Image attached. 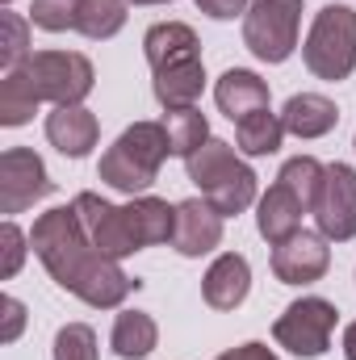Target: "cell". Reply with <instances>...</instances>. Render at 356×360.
I'll use <instances>...</instances> for the list:
<instances>
[{"label":"cell","instance_id":"1","mask_svg":"<svg viewBox=\"0 0 356 360\" xmlns=\"http://www.w3.org/2000/svg\"><path fill=\"white\" fill-rule=\"evenodd\" d=\"M30 248L34 256L46 264V272L68 289L76 293L84 306H96V310H113L130 297L134 281L122 272L117 260L101 256L89 243L80 218H76V205H55L46 210L34 231H30Z\"/></svg>","mask_w":356,"mask_h":360},{"label":"cell","instance_id":"2","mask_svg":"<svg viewBox=\"0 0 356 360\" xmlns=\"http://www.w3.org/2000/svg\"><path fill=\"white\" fill-rule=\"evenodd\" d=\"M168 155H172V143H168L164 122H134L113 139V147L101 155L96 172L109 188L134 197V193H147L155 184Z\"/></svg>","mask_w":356,"mask_h":360},{"label":"cell","instance_id":"3","mask_svg":"<svg viewBox=\"0 0 356 360\" xmlns=\"http://www.w3.org/2000/svg\"><path fill=\"white\" fill-rule=\"evenodd\" d=\"M302 59L319 80H348L356 68V8L348 4H323L306 42H302Z\"/></svg>","mask_w":356,"mask_h":360},{"label":"cell","instance_id":"4","mask_svg":"<svg viewBox=\"0 0 356 360\" xmlns=\"http://www.w3.org/2000/svg\"><path fill=\"white\" fill-rule=\"evenodd\" d=\"M302 0H252L243 13V46L260 63H285L298 51Z\"/></svg>","mask_w":356,"mask_h":360},{"label":"cell","instance_id":"5","mask_svg":"<svg viewBox=\"0 0 356 360\" xmlns=\"http://www.w3.org/2000/svg\"><path fill=\"white\" fill-rule=\"evenodd\" d=\"M21 68L30 72L38 96L51 105H84L96 84V72L80 51H34Z\"/></svg>","mask_w":356,"mask_h":360},{"label":"cell","instance_id":"6","mask_svg":"<svg viewBox=\"0 0 356 360\" xmlns=\"http://www.w3.org/2000/svg\"><path fill=\"white\" fill-rule=\"evenodd\" d=\"M336 306L327 297H298L293 306H285V314L272 323V340L302 360H314L331 348V331H336Z\"/></svg>","mask_w":356,"mask_h":360},{"label":"cell","instance_id":"7","mask_svg":"<svg viewBox=\"0 0 356 360\" xmlns=\"http://www.w3.org/2000/svg\"><path fill=\"white\" fill-rule=\"evenodd\" d=\"M72 205H76V218H80L89 243L101 256L126 260V256L143 252V243H139V235H134V226H130L126 205H113V201H105V197H96V193H80Z\"/></svg>","mask_w":356,"mask_h":360},{"label":"cell","instance_id":"8","mask_svg":"<svg viewBox=\"0 0 356 360\" xmlns=\"http://www.w3.org/2000/svg\"><path fill=\"white\" fill-rule=\"evenodd\" d=\"M319 235L331 243H348L356 235V168L352 164H327L323 188L310 205Z\"/></svg>","mask_w":356,"mask_h":360},{"label":"cell","instance_id":"9","mask_svg":"<svg viewBox=\"0 0 356 360\" xmlns=\"http://www.w3.org/2000/svg\"><path fill=\"white\" fill-rule=\"evenodd\" d=\"M46 193H51V176L42 155H34L30 147H8L0 155V214H21Z\"/></svg>","mask_w":356,"mask_h":360},{"label":"cell","instance_id":"10","mask_svg":"<svg viewBox=\"0 0 356 360\" xmlns=\"http://www.w3.org/2000/svg\"><path fill=\"white\" fill-rule=\"evenodd\" d=\"M327 269H331V252H327L323 235L298 231L272 248V276L281 285H314Z\"/></svg>","mask_w":356,"mask_h":360},{"label":"cell","instance_id":"11","mask_svg":"<svg viewBox=\"0 0 356 360\" xmlns=\"http://www.w3.org/2000/svg\"><path fill=\"white\" fill-rule=\"evenodd\" d=\"M222 214L205 201V197H189L177 205V235H172V248L180 256L197 260V256H210L218 243H222Z\"/></svg>","mask_w":356,"mask_h":360},{"label":"cell","instance_id":"12","mask_svg":"<svg viewBox=\"0 0 356 360\" xmlns=\"http://www.w3.org/2000/svg\"><path fill=\"white\" fill-rule=\"evenodd\" d=\"M143 55L155 76V72L184 68V63H201V42H197L193 25H184V21H155L143 38Z\"/></svg>","mask_w":356,"mask_h":360},{"label":"cell","instance_id":"13","mask_svg":"<svg viewBox=\"0 0 356 360\" xmlns=\"http://www.w3.org/2000/svg\"><path fill=\"white\" fill-rule=\"evenodd\" d=\"M46 139L59 155L84 160L101 139V126L84 105H55V113H46Z\"/></svg>","mask_w":356,"mask_h":360},{"label":"cell","instance_id":"14","mask_svg":"<svg viewBox=\"0 0 356 360\" xmlns=\"http://www.w3.org/2000/svg\"><path fill=\"white\" fill-rule=\"evenodd\" d=\"M248 289H252V264H248L239 252H222V256L205 269V276H201V297H205V306H214V310H235V306H243Z\"/></svg>","mask_w":356,"mask_h":360},{"label":"cell","instance_id":"15","mask_svg":"<svg viewBox=\"0 0 356 360\" xmlns=\"http://www.w3.org/2000/svg\"><path fill=\"white\" fill-rule=\"evenodd\" d=\"M281 122H285V134H293V139H323V134L336 130L340 109L323 92H298V96L285 101Z\"/></svg>","mask_w":356,"mask_h":360},{"label":"cell","instance_id":"16","mask_svg":"<svg viewBox=\"0 0 356 360\" xmlns=\"http://www.w3.org/2000/svg\"><path fill=\"white\" fill-rule=\"evenodd\" d=\"M214 101H218V109H222L231 122H243V117L268 109V84L256 72H248V68H231V72H222V80L214 84Z\"/></svg>","mask_w":356,"mask_h":360},{"label":"cell","instance_id":"17","mask_svg":"<svg viewBox=\"0 0 356 360\" xmlns=\"http://www.w3.org/2000/svg\"><path fill=\"white\" fill-rule=\"evenodd\" d=\"M302 214H306V205H302L281 180L268 184V193L256 201V226H260V235H265L272 248L302 231Z\"/></svg>","mask_w":356,"mask_h":360},{"label":"cell","instance_id":"18","mask_svg":"<svg viewBox=\"0 0 356 360\" xmlns=\"http://www.w3.org/2000/svg\"><path fill=\"white\" fill-rule=\"evenodd\" d=\"M126 214H130V226H134V235H139L143 248L172 243V235H177V205H168L164 197L143 193V197H134L126 205Z\"/></svg>","mask_w":356,"mask_h":360},{"label":"cell","instance_id":"19","mask_svg":"<svg viewBox=\"0 0 356 360\" xmlns=\"http://www.w3.org/2000/svg\"><path fill=\"white\" fill-rule=\"evenodd\" d=\"M256 193H260V176H256V172L239 160L227 176H218L210 188H205V193H201V197H205V201H210L222 218H235V214H243V210L256 201Z\"/></svg>","mask_w":356,"mask_h":360},{"label":"cell","instance_id":"20","mask_svg":"<svg viewBox=\"0 0 356 360\" xmlns=\"http://www.w3.org/2000/svg\"><path fill=\"white\" fill-rule=\"evenodd\" d=\"M109 344H113V352H117L122 360H143V356L155 352V344H160V327H155V319L143 314V310H122L117 323H113Z\"/></svg>","mask_w":356,"mask_h":360},{"label":"cell","instance_id":"21","mask_svg":"<svg viewBox=\"0 0 356 360\" xmlns=\"http://www.w3.org/2000/svg\"><path fill=\"white\" fill-rule=\"evenodd\" d=\"M38 105H42V96H38L25 68L4 72V84H0V126H25Z\"/></svg>","mask_w":356,"mask_h":360},{"label":"cell","instance_id":"22","mask_svg":"<svg viewBox=\"0 0 356 360\" xmlns=\"http://www.w3.org/2000/svg\"><path fill=\"white\" fill-rule=\"evenodd\" d=\"M281 139H285V122L272 109H260V113L235 122V143L243 155H272V151H281Z\"/></svg>","mask_w":356,"mask_h":360},{"label":"cell","instance_id":"23","mask_svg":"<svg viewBox=\"0 0 356 360\" xmlns=\"http://www.w3.org/2000/svg\"><path fill=\"white\" fill-rule=\"evenodd\" d=\"M235 151H239V147H231V143H222V139H205V143H201V147H197V151L184 160V168H189V180H193V184L205 193L214 180L227 176V172L239 164V155H235Z\"/></svg>","mask_w":356,"mask_h":360},{"label":"cell","instance_id":"24","mask_svg":"<svg viewBox=\"0 0 356 360\" xmlns=\"http://www.w3.org/2000/svg\"><path fill=\"white\" fill-rule=\"evenodd\" d=\"M164 130H168V143H172V155L189 160L205 139H210V122L205 113L193 105V109H168L164 113Z\"/></svg>","mask_w":356,"mask_h":360},{"label":"cell","instance_id":"25","mask_svg":"<svg viewBox=\"0 0 356 360\" xmlns=\"http://www.w3.org/2000/svg\"><path fill=\"white\" fill-rule=\"evenodd\" d=\"M122 25H126V0H80L76 30H80L84 38L105 42V38H113Z\"/></svg>","mask_w":356,"mask_h":360},{"label":"cell","instance_id":"26","mask_svg":"<svg viewBox=\"0 0 356 360\" xmlns=\"http://www.w3.org/2000/svg\"><path fill=\"white\" fill-rule=\"evenodd\" d=\"M323 172H327V164H319L314 155H293V160H285V168H281L276 180L310 210L314 197H319V188H323Z\"/></svg>","mask_w":356,"mask_h":360},{"label":"cell","instance_id":"27","mask_svg":"<svg viewBox=\"0 0 356 360\" xmlns=\"http://www.w3.org/2000/svg\"><path fill=\"white\" fill-rule=\"evenodd\" d=\"M30 25L34 21H25L21 13H0V30H4V38H0V68L4 72H13V68H21L34 51H30Z\"/></svg>","mask_w":356,"mask_h":360},{"label":"cell","instance_id":"28","mask_svg":"<svg viewBox=\"0 0 356 360\" xmlns=\"http://www.w3.org/2000/svg\"><path fill=\"white\" fill-rule=\"evenodd\" d=\"M55 360H96V331L89 323H68L55 335Z\"/></svg>","mask_w":356,"mask_h":360},{"label":"cell","instance_id":"29","mask_svg":"<svg viewBox=\"0 0 356 360\" xmlns=\"http://www.w3.org/2000/svg\"><path fill=\"white\" fill-rule=\"evenodd\" d=\"M76 13H80V0H34L30 21L46 34H63V30H76Z\"/></svg>","mask_w":356,"mask_h":360},{"label":"cell","instance_id":"30","mask_svg":"<svg viewBox=\"0 0 356 360\" xmlns=\"http://www.w3.org/2000/svg\"><path fill=\"white\" fill-rule=\"evenodd\" d=\"M25 243H30V235L17 226V222H4L0 226V252H4V260H0V276L4 281H13L21 264H25Z\"/></svg>","mask_w":356,"mask_h":360},{"label":"cell","instance_id":"31","mask_svg":"<svg viewBox=\"0 0 356 360\" xmlns=\"http://www.w3.org/2000/svg\"><path fill=\"white\" fill-rule=\"evenodd\" d=\"M205 17H214V21H235V17H243L248 13V4L252 0H193Z\"/></svg>","mask_w":356,"mask_h":360},{"label":"cell","instance_id":"32","mask_svg":"<svg viewBox=\"0 0 356 360\" xmlns=\"http://www.w3.org/2000/svg\"><path fill=\"white\" fill-rule=\"evenodd\" d=\"M21 327H25V306H21L17 297H4V331H0V340L13 344V340L21 335Z\"/></svg>","mask_w":356,"mask_h":360},{"label":"cell","instance_id":"33","mask_svg":"<svg viewBox=\"0 0 356 360\" xmlns=\"http://www.w3.org/2000/svg\"><path fill=\"white\" fill-rule=\"evenodd\" d=\"M218 360H276V352L268 348V344H239V348H231V352H222Z\"/></svg>","mask_w":356,"mask_h":360},{"label":"cell","instance_id":"34","mask_svg":"<svg viewBox=\"0 0 356 360\" xmlns=\"http://www.w3.org/2000/svg\"><path fill=\"white\" fill-rule=\"evenodd\" d=\"M344 356L356 360V323H348V331H344Z\"/></svg>","mask_w":356,"mask_h":360},{"label":"cell","instance_id":"35","mask_svg":"<svg viewBox=\"0 0 356 360\" xmlns=\"http://www.w3.org/2000/svg\"><path fill=\"white\" fill-rule=\"evenodd\" d=\"M126 4H168V0H126Z\"/></svg>","mask_w":356,"mask_h":360},{"label":"cell","instance_id":"36","mask_svg":"<svg viewBox=\"0 0 356 360\" xmlns=\"http://www.w3.org/2000/svg\"><path fill=\"white\" fill-rule=\"evenodd\" d=\"M0 4H4V8H8V4H13V0H0Z\"/></svg>","mask_w":356,"mask_h":360},{"label":"cell","instance_id":"37","mask_svg":"<svg viewBox=\"0 0 356 360\" xmlns=\"http://www.w3.org/2000/svg\"><path fill=\"white\" fill-rule=\"evenodd\" d=\"M352 147H356V143H352Z\"/></svg>","mask_w":356,"mask_h":360}]
</instances>
